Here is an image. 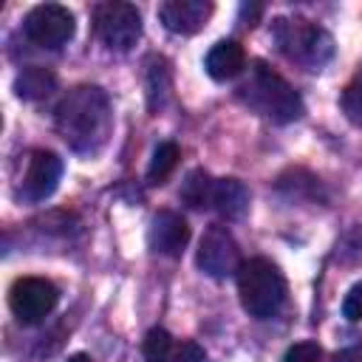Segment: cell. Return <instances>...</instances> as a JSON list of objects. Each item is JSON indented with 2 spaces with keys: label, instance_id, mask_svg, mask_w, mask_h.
<instances>
[{
  "label": "cell",
  "instance_id": "obj_1",
  "mask_svg": "<svg viewBox=\"0 0 362 362\" xmlns=\"http://www.w3.org/2000/svg\"><path fill=\"white\" fill-rule=\"evenodd\" d=\"M54 127L74 153L102 150L113 130V110L107 93L99 85L71 88L54 110Z\"/></svg>",
  "mask_w": 362,
  "mask_h": 362
},
{
  "label": "cell",
  "instance_id": "obj_2",
  "mask_svg": "<svg viewBox=\"0 0 362 362\" xmlns=\"http://www.w3.org/2000/svg\"><path fill=\"white\" fill-rule=\"evenodd\" d=\"M240 102H246L255 113L274 124H288L303 116V99L300 93L266 62H252L249 76L238 85Z\"/></svg>",
  "mask_w": 362,
  "mask_h": 362
},
{
  "label": "cell",
  "instance_id": "obj_3",
  "mask_svg": "<svg viewBox=\"0 0 362 362\" xmlns=\"http://www.w3.org/2000/svg\"><path fill=\"white\" fill-rule=\"evenodd\" d=\"M272 37L277 51L305 71H322V65L334 57L331 34L305 17H277L272 23Z\"/></svg>",
  "mask_w": 362,
  "mask_h": 362
},
{
  "label": "cell",
  "instance_id": "obj_4",
  "mask_svg": "<svg viewBox=\"0 0 362 362\" xmlns=\"http://www.w3.org/2000/svg\"><path fill=\"white\" fill-rule=\"evenodd\" d=\"M235 277H238L240 305L246 308V314H252L257 320H269L283 308V303H286V277L272 260L252 257L238 269Z\"/></svg>",
  "mask_w": 362,
  "mask_h": 362
},
{
  "label": "cell",
  "instance_id": "obj_5",
  "mask_svg": "<svg viewBox=\"0 0 362 362\" xmlns=\"http://www.w3.org/2000/svg\"><path fill=\"white\" fill-rule=\"evenodd\" d=\"M96 37L113 51H130L141 37V14L130 3L107 0L93 8Z\"/></svg>",
  "mask_w": 362,
  "mask_h": 362
},
{
  "label": "cell",
  "instance_id": "obj_6",
  "mask_svg": "<svg viewBox=\"0 0 362 362\" xmlns=\"http://www.w3.org/2000/svg\"><path fill=\"white\" fill-rule=\"evenodd\" d=\"M59 303V291L45 277H20L8 288V308L23 325L42 322Z\"/></svg>",
  "mask_w": 362,
  "mask_h": 362
},
{
  "label": "cell",
  "instance_id": "obj_7",
  "mask_svg": "<svg viewBox=\"0 0 362 362\" xmlns=\"http://www.w3.org/2000/svg\"><path fill=\"white\" fill-rule=\"evenodd\" d=\"M76 31L74 14L59 3L34 6L23 20V34L40 48H62Z\"/></svg>",
  "mask_w": 362,
  "mask_h": 362
},
{
  "label": "cell",
  "instance_id": "obj_8",
  "mask_svg": "<svg viewBox=\"0 0 362 362\" xmlns=\"http://www.w3.org/2000/svg\"><path fill=\"white\" fill-rule=\"evenodd\" d=\"M195 263L204 274H209L215 280H226V277L238 274V269L243 266L240 249H238V243L226 226H209L204 232V238L198 243Z\"/></svg>",
  "mask_w": 362,
  "mask_h": 362
},
{
  "label": "cell",
  "instance_id": "obj_9",
  "mask_svg": "<svg viewBox=\"0 0 362 362\" xmlns=\"http://www.w3.org/2000/svg\"><path fill=\"white\" fill-rule=\"evenodd\" d=\"M62 178V158L51 150H34L25 161V173L20 178V195L31 204H40L54 195Z\"/></svg>",
  "mask_w": 362,
  "mask_h": 362
},
{
  "label": "cell",
  "instance_id": "obj_10",
  "mask_svg": "<svg viewBox=\"0 0 362 362\" xmlns=\"http://www.w3.org/2000/svg\"><path fill=\"white\" fill-rule=\"evenodd\" d=\"M147 243L153 252L167 255V257H178L187 243H189V223L173 212V209H161L153 215L150 229H147Z\"/></svg>",
  "mask_w": 362,
  "mask_h": 362
},
{
  "label": "cell",
  "instance_id": "obj_11",
  "mask_svg": "<svg viewBox=\"0 0 362 362\" xmlns=\"http://www.w3.org/2000/svg\"><path fill=\"white\" fill-rule=\"evenodd\" d=\"M144 362H206V354L192 339H175L164 328L144 337Z\"/></svg>",
  "mask_w": 362,
  "mask_h": 362
},
{
  "label": "cell",
  "instance_id": "obj_12",
  "mask_svg": "<svg viewBox=\"0 0 362 362\" xmlns=\"http://www.w3.org/2000/svg\"><path fill=\"white\" fill-rule=\"evenodd\" d=\"M158 17L173 34H198L212 17L209 0H167L158 6Z\"/></svg>",
  "mask_w": 362,
  "mask_h": 362
},
{
  "label": "cell",
  "instance_id": "obj_13",
  "mask_svg": "<svg viewBox=\"0 0 362 362\" xmlns=\"http://www.w3.org/2000/svg\"><path fill=\"white\" fill-rule=\"evenodd\" d=\"M204 68H206V74H209L215 82L235 79V76L246 68V51H243V45H240L238 40H221V42H215V45L206 51Z\"/></svg>",
  "mask_w": 362,
  "mask_h": 362
},
{
  "label": "cell",
  "instance_id": "obj_14",
  "mask_svg": "<svg viewBox=\"0 0 362 362\" xmlns=\"http://www.w3.org/2000/svg\"><path fill=\"white\" fill-rule=\"evenodd\" d=\"M209 209L226 221H238L249 209V189L238 178H215L209 192Z\"/></svg>",
  "mask_w": 362,
  "mask_h": 362
},
{
  "label": "cell",
  "instance_id": "obj_15",
  "mask_svg": "<svg viewBox=\"0 0 362 362\" xmlns=\"http://www.w3.org/2000/svg\"><path fill=\"white\" fill-rule=\"evenodd\" d=\"M57 88V76L48 71V68H40V65H31V68H23L14 79V90L20 99H28V102H37V99H45L51 90Z\"/></svg>",
  "mask_w": 362,
  "mask_h": 362
},
{
  "label": "cell",
  "instance_id": "obj_16",
  "mask_svg": "<svg viewBox=\"0 0 362 362\" xmlns=\"http://www.w3.org/2000/svg\"><path fill=\"white\" fill-rule=\"evenodd\" d=\"M181 158V150L175 141H161L156 150H153V158H150V167H147V181L150 184H164L170 178V173L175 170Z\"/></svg>",
  "mask_w": 362,
  "mask_h": 362
},
{
  "label": "cell",
  "instance_id": "obj_17",
  "mask_svg": "<svg viewBox=\"0 0 362 362\" xmlns=\"http://www.w3.org/2000/svg\"><path fill=\"white\" fill-rule=\"evenodd\" d=\"M212 181H215V178H209V173H204V170H192V173H187L184 184H181V201H184L187 206H192V209H204V206H209Z\"/></svg>",
  "mask_w": 362,
  "mask_h": 362
},
{
  "label": "cell",
  "instance_id": "obj_18",
  "mask_svg": "<svg viewBox=\"0 0 362 362\" xmlns=\"http://www.w3.org/2000/svg\"><path fill=\"white\" fill-rule=\"evenodd\" d=\"M342 110L348 116V122H354L356 127H362V74H356L345 93H342Z\"/></svg>",
  "mask_w": 362,
  "mask_h": 362
},
{
  "label": "cell",
  "instance_id": "obj_19",
  "mask_svg": "<svg viewBox=\"0 0 362 362\" xmlns=\"http://www.w3.org/2000/svg\"><path fill=\"white\" fill-rule=\"evenodd\" d=\"M322 351L317 342H294L288 351H286V359L283 362H320Z\"/></svg>",
  "mask_w": 362,
  "mask_h": 362
},
{
  "label": "cell",
  "instance_id": "obj_20",
  "mask_svg": "<svg viewBox=\"0 0 362 362\" xmlns=\"http://www.w3.org/2000/svg\"><path fill=\"white\" fill-rule=\"evenodd\" d=\"M342 317L351 320V322H359L362 320V283L351 286V291L345 294V300H342Z\"/></svg>",
  "mask_w": 362,
  "mask_h": 362
},
{
  "label": "cell",
  "instance_id": "obj_21",
  "mask_svg": "<svg viewBox=\"0 0 362 362\" xmlns=\"http://www.w3.org/2000/svg\"><path fill=\"white\" fill-rule=\"evenodd\" d=\"M334 362H362V345H351L334 356Z\"/></svg>",
  "mask_w": 362,
  "mask_h": 362
},
{
  "label": "cell",
  "instance_id": "obj_22",
  "mask_svg": "<svg viewBox=\"0 0 362 362\" xmlns=\"http://www.w3.org/2000/svg\"><path fill=\"white\" fill-rule=\"evenodd\" d=\"M68 362H90V356L88 354H74V356H68Z\"/></svg>",
  "mask_w": 362,
  "mask_h": 362
}]
</instances>
